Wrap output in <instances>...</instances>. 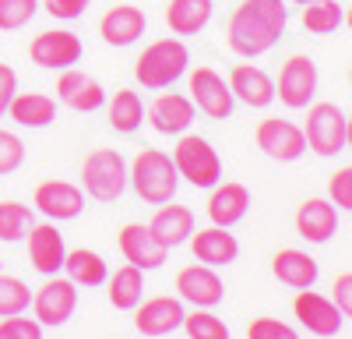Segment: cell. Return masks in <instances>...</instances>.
<instances>
[{
    "instance_id": "e0dca14e",
    "label": "cell",
    "mask_w": 352,
    "mask_h": 339,
    "mask_svg": "<svg viewBox=\"0 0 352 339\" xmlns=\"http://www.w3.org/2000/svg\"><path fill=\"white\" fill-rule=\"evenodd\" d=\"M229 92L236 103L250 106V110H264L275 103V81L264 68H254V64H236L229 74Z\"/></svg>"
},
{
    "instance_id": "f6af8a7d",
    "label": "cell",
    "mask_w": 352,
    "mask_h": 339,
    "mask_svg": "<svg viewBox=\"0 0 352 339\" xmlns=\"http://www.w3.org/2000/svg\"><path fill=\"white\" fill-rule=\"evenodd\" d=\"M345 25H349V28H352V8H349V11H345Z\"/></svg>"
},
{
    "instance_id": "60d3db41",
    "label": "cell",
    "mask_w": 352,
    "mask_h": 339,
    "mask_svg": "<svg viewBox=\"0 0 352 339\" xmlns=\"http://www.w3.org/2000/svg\"><path fill=\"white\" fill-rule=\"evenodd\" d=\"M88 4H92V0H46V11L60 21H74L88 11Z\"/></svg>"
},
{
    "instance_id": "4fadbf2b",
    "label": "cell",
    "mask_w": 352,
    "mask_h": 339,
    "mask_svg": "<svg viewBox=\"0 0 352 339\" xmlns=\"http://www.w3.org/2000/svg\"><path fill=\"white\" fill-rule=\"evenodd\" d=\"M28 237V262H32L36 272L43 276H56L64 269L67 258V247H64V234L56 230V223H32V230L25 234Z\"/></svg>"
},
{
    "instance_id": "836d02e7",
    "label": "cell",
    "mask_w": 352,
    "mask_h": 339,
    "mask_svg": "<svg viewBox=\"0 0 352 339\" xmlns=\"http://www.w3.org/2000/svg\"><path fill=\"white\" fill-rule=\"evenodd\" d=\"M187 339H229V329L219 315H212L208 307H194L190 315H184Z\"/></svg>"
},
{
    "instance_id": "d4e9b609",
    "label": "cell",
    "mask_w": 352,
    "mask_h": 339,
    "mask_svg": "<svg viewBox=\"0 0 352 339\" xmlns=\"http://www.w3.org/2000/svg\"><path fill=\"white\" fill-rule=\"evenodd\" d=\"M148 230H152V237L166 247V251H173V247H180L184 240H190V234H194V212L187 209V205H159V212L152 216V223H148Z\"/></svg>"
},
{
    "instance_id": "d6a6232c",
    "label": "cell",
    "mask_w": 352,
    "mask_h": 339,
    "mask_svg": "<svg viewBox=\"0 0 352 339\" xmlns=\"http://www.w3.org/2000/svg\"><path fill=\"white\" fill-rule=\"evenodd\" d=\"M28 230H32V209L21 202H0V240H21Z\"/></svg>"
},
{
    "instance_id": "e575fe53",
    "label": "cell",
    "mask_w": 352,
    "mask_h": 339,
    "mask_svg": "<svg viewBox=\"0 0 352 339\" xmlns=\"http://www.w3.org/2000/svg\"><path fill=\"white\" fill-rule=\"evenodd\" d=\"M28 300H32V294H28L25 282L18 276H4V272H0V318L21 315V311L28 307Z\"/></svg>"
},
{
    "instance_id": "4dcf8cb0",
    "label": "cell",
    "mask_w": 352,
    "mask_h": 339,
    "mask_svg": "<svg viewBox=\"0 0 352 339\" xmlns=\"http://www.w3.org/2000/svg\"><path fill=\"white\" fill-rule=\"evenodd\" d=\"M109 279V304L113 307H120V311H131L141 304V294H144V272L138 265H124V269H116Z\"/></svg>"
},
{
    "instance_id": "2e32d148",
    "label": "cell",
    "mask_w": 352,
    "mask_h": 339,
    "mask_svg": "<svg viewBox=\"0 0 352 339\" xmlns=\"http://www.w3.org/2000/svg\"><path fill=\"white\" fill-rule=\"evenodd\" d=\"M36 209L53 223L78 219L85 209V191L78 184H67V181H43L36 187Z\"/></svg>"
},
{
    "instance_id": "ac0fdd59",
    "label": "cell",
    "mask_w": 352,
    "mask_h": 339,
    "mask_svg": "<svg viewBox=\"0 0 352 339\" xmlns=\"http://www.w3.org/2000/svg\"><path fill=\"white\" fill-rule=\"evenodd\" d=\"M56 99L71 106L74 113H92L106 103V89L92 74H85L78 68H64L60 81H56Z\"/></svg>"
},
{
    "instance_id": "6da1fadb",
    "label": "cell",
    "mask_w": 352,
    "mask_h": 339,
    "mask_svg": "<svg viewBox=\"0 0 352 339\" xmlns=\"http://www.w3.org/2000/svg\"><path fill=\"white\" fill-rule=\"evenodd\" d=\"M285 32V8L282 0H243L229 14L226 43L240 56H261L268 53Z\"/></svg>"
},
{
    "instance_id": "b9f144b4",
    "label": "cell",
    "mask_w": 352,
    "mask_h": 339,
    "mask_svg": "<svg viewBox=\"0 0 352 339\" xmlns=\"http://www.w3.org/2000/svg\"><path fill=\"white\" fill-rule=\"evenodd\" d=\"M335 304H338V311L345 318H352V272H342V276H335Z\"/></svg>"
},
{
    "instance_id": "f35d334b",
    "label": "cell",
    "mask_w": 352,
    "mask_h": 339,
    "mask_svg": "<svg viewBox=\"0 0 352 339\" xmlns=\"http://www.w3.org/2000/svg\"><path fill=\"white\" fill-rule=\"evenodd\" d=\"M0 339H43V325L36 318L8 315L4 322H0Z\"/></svg>"
},
{
    "instance_id": "ba28073f",
    "label": "cell",
    "mask_w": 352,
    "mask_h": 339,
    "mask_svg": "<svg viewBox=\"0 0 352 339\" xmlns=\"http://www.w3.org/2000/svg\"><path fill=\"white\" fill-rule=\"evenodd\" d=\"M314 92H317V64L307 53H292L278 71L275 99H282L292 110H303V106H310Z\"/></svg>"
},
{
    "instance_id": "30bf717a",
    "label": "cell",
    "mask_w": 352,
    "mask_h": 339,
    "mask_svg": "<svg viewBox=\"0 0 352 339\" xmlns=\"http://www.w3.org/2000/svg\"><path fill=\"white\" fill-rule=\"evenodd\" d=\"M254 141L264 156L282 159V163H296L307 152L303 127H296L292 121H282V117H264L254 131Z\"/></svg>"
},
{
    "instance_id": "bcb514c9",
    "label": "cell",
    "mask_w": 352,
    "mask_h": 339,
    "mask_svg": "<svg viewBox=\"0 0 352 339\" xmlns=\"http://www.w3.org/2000/svg\"><path fill=\"white\" fill-rule=\"evenodd\" d=\"M292 4H310V0H292Z\"/></svg>"
},
{
    "instance_id": "7a4b0ae2",
    "label": "cell",
    "mask_w": 352,
    "mask_h": 339,
    "mask_svg": "<svg viewBox=\"0 0 352 339\" xmlns=\"http://www.w3.org/2000/svg\"><path fill=\"white\" fill-rule=\"evenodd\" d=\"M127 184L134 187V194L148 205H166L173 202L176 194V166H173V156H166L162 149H141L134 156V163L127 166Z\"/></svg>"
},
{
    "instance_id": "7c38bea8",
    "label": "cell",
    "mask_w": 352,
    "mask_h": 339,
    "mask_svg": "<svg viewBox=\"0 0 352 339\" xmlns=\"http://www.w3.org/2000/svg\"><path fill=\"white\" fill-rule=\"evenodd\" d=\"M32 307H36V322L39 325H64L74 315V307H78V287L71 279L50 276L39 287Z\"/></svg>"
},
{
    "instance_id": "7bdbcfd3",
    "label": "cell",
    "mask_w": 352,
    "mask_h": 339,
    "mask_svg": "<svg viewBox=\"0 0 352 339\" xmlns=\"http://www.w3.org/2000/svg\"><path fill=\"white\" fill-rule=\"evenodd\" d=\"M14 92H18V74H14L8 64H0V117L8 113V106H11Z\"/></svg>"
},
{
    "instance_id": "74e56055",
    "label": "cell",
    "mask_w": 352,
    "mask_h": 339,
    "mask_svg": "<svg viewBox=\"0 0 352 339\" xmlns=\"http://www.w3.org/2000/svg\"><path fill=\"white\" fill-rule=\"evenodd\" d=\"M247 339H300V332L278 318H254L247 325Z\"/></svg>"
},
{
    "instance_id": "1f68e13d",
    "label": "cell",
    "mask_w": 352,
    "mask_h": 339,
    "mask_svg": "<svg viewBox=\"0 0 352 339\" xmlns=\"http://www.w3.org/2000/svg\"><path fill=\"white\" fill-rule=\"evenodd\" d=\"M342 21L345 14L338 0H310V4H303V28L310 36H331Z\"/></svg>"
},
{
    "instance_id": "ab89813d",
    "label": "cell",
    "mask_w": 352,
    "mask_h": 339,
    "mask_svg": "<svg viewBox=\"0 0 352 339\" xmlns=\"http://www.w3.org/2000/svg\"><path fill=\"white\" fill-rule=\"evenodd\" d=\"M328 198H331L338 209H349V212H352V166H342L338 174H331V181H328Z\"/></svg>"
},
{
    "instance_id": "44dd1931",
    "label": "cell",
    "mask_w": 352,
    "mask_h": 339,
    "mask_svg": "<svg viewBox=\"0 0 352 339\" xmlns=\"http://www.w3.org/2000/svg\"><path fill=\"white\" fill-rule=\"evenodd\" d=\"M184 300L180 297H152L138 304V315H134V325L141 336H166L173 329L184 325Z\"/></svg>"
},
{
    "instance_id": "7402d4cb",
    "label": "cell",
    "mask_w": 352,
    "mask_h": 339,
    "mask_svg": "<svg viewBox=\"0 0 352 339\" xmlns=\"http://www.w3.org/2000/svg\"><path fill=\"white\" fill-rule=\"evenodd\" d=\"M120 254H124L131 265H138L141 272H148V269H159V265L166 262V254H169V251L152 237L148 226L127 223L124 230H120Z\"/></svg>"
},
{
    "instance_id": "ee69618b",
    "label": "cell",
    "mask_w": 352,
    "mask_h": 339,
    "mask_svg": "<svg viewBox=\"0 0 352 339\" xmlns=\"http://www.w3.org/2000/svg\"><path fill=\"white\" fill-rule=\"evenodd\" d=\"M345 145L352 149V113H349V117H345Z\"/></svg>"
},
{
    "instance_id": "f1b7e54d",
    "label": "cell",
    "mask_w": 352,
    "mask_h": 339,
    "mask_svg": "<svg viewBox=\"0 0 352 339\" xmlns=\"http://www.w3.org/2000/svg\"><path fill=\"white\" fill-rule=\"evenodd\" d=\"M141 117H144V106H141V96L134 89H116L113 99L106 103V121L120 134H134L141 127Z\"/></svg>"
},
{
    "instance_id": "4316f807",
    "label": "cell",
    "mask_w": 352,
    "mask_h": 339,
    "mask_svg": "<svg viewBox=\"0 0 352 339\" xmlns=\"http://www.w3.org/2000/svg\"><path fill=\"white\" fill-rule=\"evenodd\" d=\"M8 113L18 127H46L56 121V99L46 92H14Z\"/></svg>"
},
{
    "instance_id": "9a60e30c",
    "label": "cell",
    "mask_w": 352,
    "mask_h": 339,
    "mask_svg": "<svg viewBox=\"0 0 352 339\" xmlns=\"http://www.w3.org/2000/svg\"><path fill=\"white\" fill-rule=\"evenodd\" d=\"M144 117H148V124L159 134H184L197 117V106L184 92H159L152 99V106L144 110Z\"/></svg>"
},
{
    "instance_id": "8d00e7d4",
    "label": "cell",
    "mask_w": 352,
    "mask_h": 339,
    "mask_svg": "<svg viewBox=\"0 0 352 339\" xmlns=\"http://www.w3.org/2000/svg\"><path fill=\"white\" fill-rule=\"evenodd\" d=\"M25 159V141L14 134V131H4L0 127V177L4 174H14Z\"/></svg>"
},
{
    "instance_id": "5bb4252c",
    "label": "cell",
    "mask_w": 352,
    "mask_h": 339,
    "mask_svg": "<svg viewBox=\"0 0 352 339\" xmlns=\"http://www.w3.org/2000/svg\"><path fill=\"white\" fill-rule=\"evenodd\" d=\"M176 297L194 307H215L226 297V287L212 265H187L176 272Z\"/></svg>"
},
{
    "instance_id": "5b68a950",
    "label": "cell",
    "mask_w": 352,
    "mask_h": 339,
    "mask_svg": "<svg viewBox=\"0 0 352 339\" xmlns=\"http://www.w3.org/2000/svg\"><path fill=\"white\" fill-rule=\"evenodd\" d=\"M173 166H176V177H184L194 187H215L222 177V159L212 149V141L187 131L180 134V141L173 149Z\"/></svg>"
},
{
    "instance_id": "83f0119b",
    "label": "cell",
    "mask_w": 352,
    "mask_h": 339,
    "mask_svg": "<svg viewBox=\"0 0 352 339\" xmlns=\"http://www.w3.org/2000/svg\"><path fill=\"white\" fill-rule=\"evenodd\" d=\"M212 21V0H169L166 25L173 36H197Z\"/></svg>"
},
{
    "instance_id": "7dc6e473",
    "label": "cell",
    "mask_w": 352,
    "mask_h": 339,
    "mask_svg": "<svg viewBox=\"0 0 352 339\" xmlns=\"http://www.w3.org/2000/svg\"><path fill=\"white\" fill-rule=\"evenodd\" d=\"M349 81H352V71H349Z\"/></svg>"
},
{
    "instance_id": "603a6c76",
    "label": "cell",
    "mask_w": 352,
    "mask_h": 339,
    "mask_svg": "<svg viewBox=\"0 0 352 339\" xmlns=\"http://www.w3.org/2000/svg\"><path fill=\"white\" fill-rule=\"evenodd\" d=\"M144 11L134 8V4H116L109 8L102 18H99V36L109 43V46H131L144 36Z\"/></svg>"
},
{
    "instance_id": "d6986e66",
    "label": "cell",
    "mask_w": 352,
    "mask_h": 339,
    "mask_svg": "<svg viewBox=\"0 0 352 339\" xmlns=\"http://www.w3.org/2000/svg\"><path fill=\"white\" fill-rule=\"evenodd\" d=\"M190 251L201 265H212V269H222L229 262H236L240 254V240L229 234V226H204V230L190 234Z\"/></svg>"
},
{
    "instance_id": "9c48e42d",
    "label": "cell",
    "mask_w": 352,
    "mask_h": 339,
    "mask_svg": "<svg viewBox=\"0 0 352 339\" xmlns=\"http://www.w3.org/2000/svg\"><path fill=\"white\" fill-rule=\"evenodd\" d=\"M187 92H190V103L212 121H226L232 113V103H236L229 92V81L215 68H194L190 81H187Z\"/></svg>"
},
{
    "instance_id": "ffe728a7",
    "label": "cell",
    "mask_w": 352,
    "mask_h": 339,
    "mask_svg": "<svg viewBox=\"0 0 352 339\" xmlns=\"http://www.w3.org/2000/svg\"><path fill=\"white\" fill-rule=\"evenodd\" d=\"M338 230V209L331 198H307L296 212V234L310 244H328Z\"/></svg>"
},
{
    "instance_id": "d590c367",
    "label": "cell",
    "mask_w": 352,
    "mask_h": 339,
    "mask_svg": "<svg viewBox=\"0 0 352 339\" xmlns=\"http://www.w3.org/2000/svg\"><path fill=\"white\" fill-rule=\"evenodd\" d=\"M39 11V0H0V32H14Z\"/></svg>"
},
{
    "instance_id": "cb8c5ba5",
    "label": "cell",
    "mask_w": 352,
    "mask_h": 339,
    "mask_svg": "<svg viewBox=\"0 0 352 339\" xmlns=\"http://www.w3.org/2000/svg\"><path fill=\"white\" fill-rule=\"evenodd\" d=\"M250 209V191L247 184H236V181H226V184H215L212 187V198H208V219L215 226H236Z\"/></svg>"
},
{
    "instance_id": "8fae6325",
    "label": "cell",
    "mask_w": 352,
    "mask_h": 339,
    "mask_svg": "<svg viewBox=\"0 0 352 339\" xmlns=\"http://www.w3.org/2000/svg\"><path fill=\"white\" fill-rule=\"evenodd\" d=\"M292 315L300 318V325L310 332V336H320V339H328V336H338L342 329V311L331 297L324 294H317L314 287L310 290H300L296 300H292Z\"/></svg>"
},
{
    "instance_id": "8992f818",
    "label": "cell",
    "mask_w": 352,
    "mask_h": 339,
    "mask_svg": "<svg viewBox=\"0 0 352 339\" xmlns=\"http://www.w3.org/2000/svg\"><path fill=\"white\" fill-rule=\"evenodd\" d=\"M307 149L320 159H331L345 149V113L338 103H314L303 124Z\"/></svg>"
},
{
    "instance_id": "52a82bcc",
    "label": "cell",
    "mask_w": 352,
    "mask_h": 339,
    "mask_svg": "<svg viewBox=\"0 0 352 339\" xmlns=\"http://www.w3.org/2000/svg\"><path fill=\"white\" fill-rule=\"evenodd\" d=\"M81 39L67 28H50V32H39L32 43H28V61L36 68H46V71H64V68H74L81 61Z\"/></svg>"
},
{
    "instance_id": "277c9868",
    "label": "cell",
    "mask_w": 352,
    "mask_h": 339,
    "mask_svg": "<svg viewBox=\"0 0 352 339\" xmlns=\"http://www.w3.org/2000/svg\"><path fill=\"white\" fill-rule=\"evenodd\" d=\"M81 187L96 202H116L127 187V159L116 149H92L81 163Z\"/></svg>"
},
{
    "instance_id": "3957f363",
    "label": "cell",
    "mask_w": 352,
    "mask_h": 339,
    "mask_svg": "<svg viewBox=\"0 0 352 339\" xmlns=\"http://www.w3.org/2000/svg\"><path fill=\"white\" fill-rule=\"evenodd\" d=\"M190 64V53L184 46V39L176 36H166V39H155L141 50L138 64H134V78L141 81V89H169V85L180 78Z\"/></svg>"
},
{
    "instance_id": "484cf974",
    "label": "cell",
    "mask_w": 352,
    "mask_h": 339,
    "mask_svg": "<svg viewBox=\"0 0 352 339\" xmlns=\"http://www.w3.org/2000/svg\"><path fill=\"white\" fill-rule=\"evenodd\" d=\"M272 272H275L278 282H285V287H292V290H310L317 282V276H320L317 262L300 247H282L272 258Z\"/></svg>"
},
{
    "instance_id": "f546056e",
    "label": "cell",
    "mask_w": 352,
    "mask_h": 339,
    "mask_svg": "<svg viewBox=\"0 0 352 339\" xmlns=\"http://www.w3.org/2000/svg\"><path fill=\"white\" fill-rule=\"evenodd\" d=\"M64 269H67V279L74 282V287H99V282H106V276H109V269H106V262H102V254L88 251V247L67 251Z\"/></svg>"
}]
</instances>
